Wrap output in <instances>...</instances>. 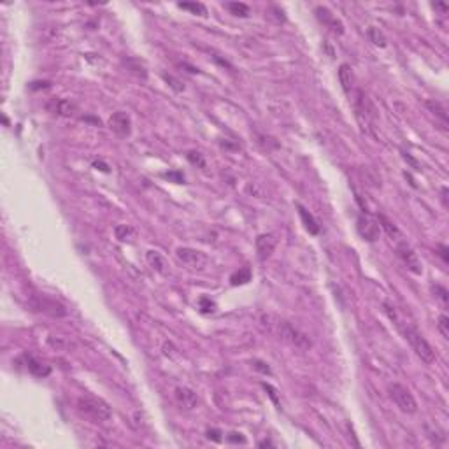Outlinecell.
Listing matches in <instances>:
<instances>
[{"label": "cell", "instance_id": "22", "mask_svg": "<svg viewBox=\"0 0 449 449\" xmlns=\"http://www.w3.org/2000/svg\"><path fill=\"white\" fill-rule=\"evenodd\" d=\"M147 261H149L151 267L157 269L158 272H163V267H165V261H163V258L160 256L157 251H147Z\"/></svg>", "mask_w": 449, "mask_h": 449}, {"label": "cell", "instance_id": "18", "mask_svg": "<svg viewBox=\"0 0 449 449\" xmlns=\"http://www.w3.org/2000/svg\"><path fill=\"white\" fill-rule=\"evenodd\" d=\"M116 237L120 241H132L135 237V230L128 224H118L116 227Z\"/></svg>", "mask_w": 449, "mask_h": 449}, {"label": "cell", "instance_id": "28", "mask_svg": "<svg viewBox=\"0 0 449 449\" xmlns=\"http://www.w3.org/2000/svg\"><path fill=\"white\" fill-rule=\"evenodd\" d=\"M254 368H256V370H261L264 374H270V368L265 367V363H261V361H254Z\"/></svg>", "mask_w": 449, "mask_h": 449}, {"label": "cell", "instance_id": "30", "mask_svg": "<svg viewBox=\"0 0 449 449\" xmlns=\"http://www.w3.org/2000/svg\"><path fill=\"white\" fill-rule=\"evenodd\" d=\"M433 7H437V9H440V11H447L446 4H433Z\"/></svg>", "mask_w": 449, "mask_h": 449}, {"label": "cell", "instance_id": "20", "mask_svg": "<svg viewBox=\"0 0 449 449\" xmlns=\"http://www.w3.org/2000/svg\"><path fill=\"white\" fill-rule=\"evenodd\" d=\"M179 7L181 9H186V11H192L193 14H200V16H205V14H207L205 6L200 2H179Z\"/></svg>", "mask_w": 449, "mask_h": 449}, {"label": "cell", "instance_id": "2", "mask_svg": "<svg viewBox=\"0 0 449 449\" xmlns=\"http://www.w3.org/2000/svg\"><path fill=\"white\" fill-rule=\"evenodd\" d=\"M78 410L83 416L88 418V420L95 421V423H105V421H109L113 416V410L107 402H104L98 397H93V395L79 397Z\"/></svg>", "mask_w": 449, "mask_h": 449}, {"label": "cell", "instance_id": "16", "mask_svg": "<svg viewBox=\"0 0 449 449\" xmlns=\"http://www.w3.org/2000/svg\"><path fill=\"white\" fill-rule=\"evenodd\" d=\"M296 209H298V214H300V218H302V221H304V224H306L307 230H309L311 234H314V235L318 234L319 224L313 218V214H311L309 211H306V207H304V205H296Z\"/></svg>", "mask_w": 449, "mask_h": 449}, {"label": "cell", "instance_id": "21", "mask_svg": "<svg viewBox=\"0 0 449 449\" xmlns=\"http://www.w3.org/2000/svg\"><path fill=\"white\" fill-rule=\"evenodd\" d=\"M227 7L230 9L232 14H235V16L246 18L247 14H249V7H247L246 4H242V2H230V4H227Z\"/></svg>", "mask_w": 449, "mask_h": 449}, {"label": "cell", "instance_id": "23", "mask_svg": "<svg viewBox=\"0 0 449 449\" xmlns=\"http://www.w3.org/2000/svg\"><path fill=\"white\" fill-rule=\"evenodd\" d=\"M427 105H428V109H430V111H432L433 114H437V116H439L440 120H442L444 123H446V121H447V114H446V109H444L442 105L439 104V102H435V100H428V102H427Z\"/></svg>", "mask_w": 449, "mask_h": 449}, {"label": "cell", "instance_id": "24", "mask_svg": "<svg viewBox=\"0 0 449 449\" xmlns=\"http://www.w3.org/2000/svg\"><path fill=\"white\" fill-rule=\"evenodd\" d=\"M249 279H251V270L246 267V269H242L241 272H237V274H234V276H232V284H244Z\"/></svg>", "mask_w": 449, "mask_h": 449}, {"label": "cell", "instance_id": "26", "mask_svg": "<svg viewBox=\"0 0 449 449\" xmlns=\"http://www.w3.org/2000/svg\"><path fill=\"white\" fill-rule=\"evenodd\" d=\"M433 291H435V296L437 298L440 300V302H442V306H447V302H449V293H447V290L444 286H439V284H437L435 288H433Z\"/></svg>", "mask_w": 449, "mask_h": 449}, {"label": "cell", "instance_id": "10", "mask_svg": "<svg viewBox=\"0 0 449 449\" xmlns=\"http://www.w3.org/2000/svg\"><path fill=\"white\" fill-rule=\"evenodd\" d=\"M46 109L53 114H58V116H74L76 111H78V107L67 98H51L46 104Z\"/></svg>", "mask_w": 449, "mask_h": 449}, {"label": "cell", "instance_id": "11", "mask_svg": "<svg viewBox=\"0 0 449 449\" xmlns=\"http://www.w3.org/2000/svg\"><path fill=\"white\" fill-rule=\"evenodd\" d=\"M316 16H318V20L323 23V25L326 26V28H330L333 33H342L344 32V26H342V23L337 20L335 16H333L332 13H330L326 7H316Z\"/></svg>", "mask_w": 449, "mask_h": 449}, {"label": "cell", "instance_id": "4", "mask_svg": "<svg viewBox=\"0 0 449 449\" xmlns=\"http://www.w3.org/2000/svg\"><path fill=\"white\" fill-rule=\"evenodd\" d=\"M390 397H391V400L397 404V407L402 410V413L413 414V413H416V410H418L416 398L413 397L410 390L407 386H404V384H400V383L390 384Z\"/></svg>", "mask_w": 449, "mask_h": 449}, {"label": "cell", "instance_id": "25", "mask_svg": "<svg viewBox=\"0 0 449 449\" xmlns=\"http://www.w3.org/2000/svg\"><path fill=\"white\" fill-rule=\"evenodd\" d=\"M437 328H439L440 335L444 339H449V318L446 314L439 316V323H437Z\"/></svg>", "mask_w": 449, "mask_h": 449}, {"label": "cell", "instance_id": "19", "mask_svg": "<svg viewBox=\"0 0 449 449\" xmlns=\"http://www.w3.org/2000/svg\"><path fill=\"white\" fill-rule=\"evenodd\" d=\"M367 35L376 46H381V48L386 46V37H384V33L379 28H376V26H370V28L367 30Z\"/></svg>", "mask_w": 449, "mask_h": 449}, {"label": "cell", "instance_id": "1", "mask_svg": "<svg viewBox=\"0 0 449 449\" xmlns=\"http://www.w3.org/2000/svg\"><path fill=\"white\" fill-rule=\"evenodd\" d=\"M384 311H386L388 318L398 326V330H400L404 339L410 344L413 351L416 353L425 363H428V365L433 363V361H435V351H433V348L430 346V342L423 337V333L418 332L410 323H405L404 319L400 318V314H398L397 307H395L393 304L384 302Z\"/></svg>", "mask_w": 449, "mask_h": 449}, {"label": "cell", "instance_id": "12", "mask_svg": "<svg viewBox=\"0 0 449 449\" xmlns=\"http://www.w3.org/2000/svg\"><path fill=\"white\" fill-rule=\"evenodd\" d=\"M274 249H276V239H274V235H270V234L258 235V239H256V253H258V258H260V260L269 258L270 254L274 253Z\"/></svg>", "mask_w": 449, "mask_h": 449}, {"label": "cell", "instance_id": "9", "mask_svg": "<svg viewBox=\"0 0 449 449\" xmlns=\"http://www.w3.org/2000/svg\"><path fill=\"white\" fill-rule=\"evenodd\" d=\"M109 127H111V130L114 132L116 135L120 137H128L132 132V121H130V116H128L127 113H114L111 116V120H109Z\"/></svg>", "mask_w": 449, "mask_h": 449}, {"label": "cell", "instance_id": "27", "mask_svg": "<svg viewBox=\"0 0 449 449\" xmlns=\"http://www.w3.org/2000/svg\"><path fill=\"white\" fill-rule=\"evenodd\" d=\"M227 439L230 440V442H246V439L242 437V433H230Z\"/></svg>", "mask_w": 449, "mask_h": 449}, {"label": "cell", "instance_id": "15", "mask_svg": "<svg viewBox=\"0 0 449 449\" xmlns=\"http://www.w3.org/2000/svg\"><path fill=\"white\" fill-rule=\"evenodd\" d=\"M339 81H341L342 90H344L346 93H351L353 83H355V79H353L351 67H349L348 63H342V65L339 67Z\"/></svg>", "mask_w": 449, "mask_h": 449}, {"label": "cell", "instance_id": "13", "mask_svg": "<svg viewBox=\"0 0 449 449\" xmlns=\"http://www.w3.org/2000/svg\"><path fill=\"white\" fill-rule=\"evenodd\" d=\"M174 395H176L177 404L184 407V409H193V407H197V404H199V397H197L195 391L190 390V388H177Z\"/></svg>", "mask_w": 449, "mask_h": 449}, {"label": "cell", "instance_id": "17", "mask_svg": "<svg viewBox=\"0 0 449 449\" xmlns=\"http://www.w3.org/2000/svg\"><path fill=\"white\" fill-rule=\"evenodd\" d=\"M378 223L391 239H397L398 241V237H400V230H398L397 224H395L393 221H390L384 214H378Z\"/></svg>", "mask_w": 449, "mask_h": 449}, {"label": "cell", "instance_id": "29", "mask_svg": "<svg viewBox=\"0 0 449 449\" xmlns=\"http://www.w3.org/2000/svg\"><path fill=\"white\" fill-rule=\"evenodd\" d=\"M439 249H440V256H442V260L447 261V247L446 246H439Z\"/></svg>", "mask_w": 449, "mask_h": 449}, {"label": "cell", "instance_id": "6", "mask_svg": "<svg viewBox=\"0 0 449 449\" xmlns=\"http://www.w3.org/2000/svg\"><path fill=\"white\" fill-rule=\"evenodd\" d=\"M356 227H358V234L365 241L368 242H374L379 239V232H381V227H379L378 219H374L372 216L368 214H360L358 216V221H356Z\"/></svg>", "mask_w": 449, "mask_h": 449}, {"label": "cell", "instance_id": "7", "mask_svg": "<svg viewBox=\"0 0 449 449\" xmlns=\"http://www.w3.org/2000/svg\"><path fill=\"white\" fill-rule=\"evenodd\" d=\"M32 306L35 307L37 311H43V313L49 314V316H55V318H62V316L67 314L65 307H63L62 304H58L56 300L48 298V296L37 295L35 298H33Z\"/></svg>", "mask_w": 449, "mask_h": 449}, {"label": "cell", "instance_id": "31", "mask_svg": "<svg viewBox=\"0 0 449 449\" xmlns=\"http://www.w3.org/2000/svg\"><path fill=\"white\" fill-rule=\"evenodd\" d=\"M260 446H272V444H270L269 440H264V442H260Z\"/></svg>", "mask_w": 449, "mask_h": 449}, {"label": "cell", "instance_id": "5", "mask_svg": "<svg viewBox=\"0 0 449 449\" xmlns=\"http://www.w3.org/2000/svg\"><path fill=\"white\" fill-rule=\"evenodd\" d=\"M177 260L182 261L186 267L195 269V270H202L207 264V256L199 249H190V247H179L176 251Z\"/></svg>", "mask_w": 449, "mask_h": 449}, {"label": "cell", "instance_id": "3", "mask_svg": "<svg viewBox=\"0 0 449 449\" xmlns=\"http://www.w3.org/2000/svg\"><path fill=\"white\" fill-rule=\"evenodd\" d=\"M274 332L279 335L281 341H284L286 344L293 346V348L300 349V351H309L313 342L311 339L306 335L304 332H300L298 328L291 325L290 321H284V319H277V323H274Z\"/></svg>", "mask_w": 449, "mask_h": 449}, {"label": "cell", "instance_id": "8", "mask_svg": "<svg viewBox=\"0 0 449 449\" xmlns=\"http://www.w3.org/2000/svg\"><path fill=\"white\" fill-rule=\"evenodd\" d=\"M397 253H398V256L402 258V261L407 265V269H409L410 272H414V274L423 272V267H421V261H420V258H418V254L414 253V251L410 249L405 242H402V241L398 242Z\"/></svg>", "mask_w": 449, "mask_h": 449}, {"label": "cell", "instance_id": "14", "mask_svg": "<svg viewBox=\"0 0 449 449\" xmlns=\"http://www.w3.org/2000/svg\"><path fill=\"white\" fill-rule=\"evenodd\" d=\"M25 361H26V368H28V372H32V374L37 376V378H46V376H49V372H51V368H49L48 365L41 363V361L35 360L33 356H25Z\"/></svg>", "mask_w": 449, "mask_h": 449}]
</instances>
